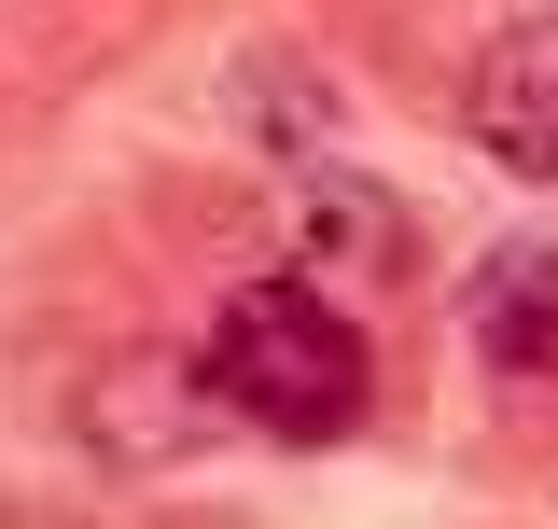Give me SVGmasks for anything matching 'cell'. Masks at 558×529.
<instances>
[{
    "label": "cell",
    "instance_id": "6da1fadb",
    "mask_svg": "<svg viewBox=\"0 0 558 529\" xmlns=\"http://www.w3.org/2000/svg\"><path fill=\"white\" fill-rule=\"evenodd\" d=\"M196 377H209L223 418H252V432H279V446H336L349 418H363V334L336 321V293H322V279L266 264V279H238V293H223Z\"/></svg>",
    "mask_w": 558,
    "mask_h": 529
},
{
    "label": "cell",
    "instance_id": "7a4b0ae2",
    "mask_svg": "<svg viewBox=\"0 0 558 529\" xmlns=\"http://www.w3.org/2000/svg\"><path fill=\"white\" fill-rule=\"evenodd\" d=\"M461 321H475V362H502V377H558V223L475 251Z\"/></svg>",
    "mask_w": 558,
    "mask_h": 529
},
{
    "label": "cell",
    "instance_id": "3957f363",
    "mask_svg": "<svg viewBox=\"0 0 558 529\" xmlns=\"http://www.w3.org/2000/svg\"><path fill=\"white\" fill-rule=\"evenodd\" d=\"M475 139L517 182H558V14H517L475 57Z\"/></svg>",
    "mask_w": 558,
    "mask_h": 529
}]
</instances>
